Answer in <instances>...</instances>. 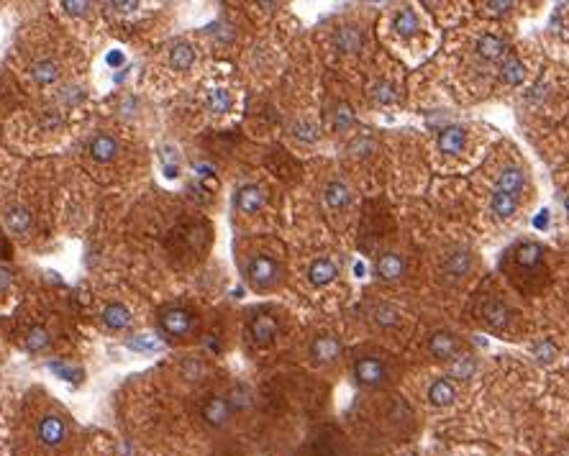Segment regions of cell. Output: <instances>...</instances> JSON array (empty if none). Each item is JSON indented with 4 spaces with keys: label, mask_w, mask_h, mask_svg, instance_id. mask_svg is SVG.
Returning a JSON list of instances; mask_svg holds the SVG:
<instances>
[{
    "label": "cell",
    "mask_w": 569,
    "mask_h": 456,
    "mask_svg": "<svg viewBox=\"0 0 569 456\" xmlns=\"http://www.w3.org/2000/svg\"><path fill=\"white\" fill-rule=\"evenodd\" d=\"M33 436H36L41 448L56 451V448H62L64 443L70 441V423H67V418H62L59 413H44V416L36 420Z\"/></svg>",
    "instance_id": "cell-1"
},
{
    "label": "cell",
    "mask_w": 569,
    "mask_h": 456,
    "mask_svg": "<svg viewBox=\"0 0 569 456\" xmlns=\"http://www.w3.org/2000/svg\"><path fill=\"white\" fill-rule=\"evenodd\" d=\"M246 277H249V282H252L254 287L267 290V287H272V284L280 280V267H277V261L269 259V257H254V259L249 261V267H246Z\"/></svg>",
    "instance_id": "cell-2"
},
{
    "label": "cell",
    "mask_w": 569,
    "mask_h": 456,
    "mask_svg": "<svg viewBox=\"0 0 569 456\" xmlns=\"http://www.w3.org/2000/svg\"><path fill=\"white\" fill-rule=\"evenodd\" d=\"M192 323H195L192 321V313L185 310V307H167L165 313L159 315V326H162V330L172 338L188 336L190 330H192Z\"/></svg>",
    "instance_id": "cell-3"
},
{
    "label": "cell",
    "mask_w": 569,
    "mask_h": 456,
    "mask_svg": "<svg viewBox=\"0 0 569 456\" xmlns=\"http://www.w3.org/2000/svg\"><path fill=\"white\" fill-rule=\"evenodd\" d=\"M354 377L356 382L364 387H377L388 379V370H385V364L379 362V359H374V356H364V359H359V362L354 364Z\"/></svg>",
    "instance_id": "cell-4"
},
{
    "label": "cell",
    "mask_w": 569,
    "mask_h": 456,
    "mask_svg": "<svg viewBox=\"0 0 569 456\" xmlns=\"http://www.w3.org/2000/svg\"><path fill=\"white\" fill-rule=\"evenodd\" d=\"M231 405H229V397H211V400L203 405V418H206L208 425H213V428H223V425L229 423L231 418Z\"/></svg>",
    "instance_id": "cell-5"
},
{
    "label": "cell",
    "mask_w": 569,
    "mask_h": 456,
    "mask_svg": "<svg viewBox=\"0 0 569 456\" xmlns=\"http://www.w3.org/2000/svg\"><path fill=\"white\" fill-rule=\"evenodd\" d=\"M100 318H103V326L108 330H123L134 321V318H131V310H128L123 303H108V305L103 307Z\"/></svg>",
    "instance_id": "cell-6"
},
{
    "label": "cell",
    "mask_w": 569,
    "mask_h": 456,
    "mask_svg": "<svg viewBox=\"0 0 569 456\" xmlns=\"http://www.w3.org/2000/svg\"><path fill=\"white\" fill-rule=\"evenodd\" d=\"M249 333H252L257 347H267L277 336V321L272 315H257L252 321V326H249Z\"/></svg>",
    "instance_id": "cell-7"
},
{
    "label": "cell",
    "mask_w": 569,
    "mask_h": 456,
    "mask_svg": "<svg viewBox=\"0 0 569 456\" xmlns=\"http://www.w3.org/2000/svg\"><path fill=\"white\" fill-rule=\"evenodd\" d=\"M116 154H119V142L113 139L111 134H98L90 142V157L95 159V162H111V159H116Z\"/></svg>",
    "instance_id": "cell-8"
},
{
    "label": "cell",
    "mask_w": 569,
    "mask_h": 456,
    "mask_svg": "<svg viewBox=\"0 0 569 456\" xmlns=\"http://www.w3.org/2000/svg\"><path fill=\"white\" fill-rule=\"evenodd\" d=\"M339 354H341V344L333 336H318L316 341L310 344V356L321 364L333 362Z\"/></svg>",
    "instance_id": "cell-9"
},
{
    "label": "cell",
    "mask_w": 569,
    "mask_h": 456,
    "mask_svg": "<svg viewBox=\"0 0 569 456\" xmlns=\"http://www.w3.org/2000/svg\"><path fill=\"white\" fill-rule=\"evenodd\" d=\"M264 205V192L257 185H244L236 192V208L241 213H257Z\"/></svg>",
    "instance_id": "cell-10"
},
{
    "label": "cell",
    "mask_w": 569,
    "mask_h": 456,
    "mask_svg": "<svg viewBox=\"0 0 569 456\" xmlns=\"http://www.w3.org/2000/svg\"><path fill=\"white\" fill-rule=\"evenodd\" d=\"M464 142L466 134L462 126L443 128L441 134H439V151H443V154H459V151L464 149Z\"/></svg>",
    "instance_id": "cell-11"
},
{
    "label": "cell",
    "mask_w": 569,
    "mask_h": 456,
    "mask_svg": "<svg viewBox=\"0 0 569 456\" xmlns=\"http://www.w3.org/2000/svg\"><path fill=\"white\" fill-rule=\"evenodd\" d=\"M377 275L382 277V280H388V282L400 280V277L405 275L403 257H397V254H385V257H379V259H377Z\"/></svg>",
    "instance_id": "cell-12"
},
{
    "label": "cell",
    "mask_w": 569,
    "mask_h": 456,
    "mask_svg": "<svg viewBox=\"0 0 569 456\" xmlns=\"http://www.w3.org/2000/svg\"><path fill=\"white\" fill-rule=\"evenodd\" d=\"M523 182H526V177H523L521 169H518V167H508V169H503V174H500L498 190L510 197H518V192L523 190Z\"/></svg>",
    "instance_id": "cell-13"
},
{
    "label": "cell",
    "mask_w": 569,
    "mask_h": 456,
    "mask_svg": "<svg viewBox=\"0 0 569 456\" xmlns=\"http://www.w3.org/2000/svg\"><path fill=\"white\" fill-rule=\"evenodd\" d=\"M192 62H195V49L190 47V44L180 41V44H174V47L169 49V67H172V70L185 72L192 67Z\"/></svg>",
    "instance_id": "cell-14"
},
{
    "label": "cell",
    "mask_w": 569,
    "mask_h": 456,
    "mask_svg": "<svg viewBox=\"0 0 569 456\" xmlns=\"http://www.w3.org/2000/svg\"><path fill=\"white\" fill-rule=\"evenodd\" d=\"M31 75L39 85H52V82H56V79L62 77V67H59V62H54V59H41V62H36L31 67Z\"/></svg>",
    "instance_id": "cell-15"
},
{
    "label": "cell",
    "mask_w": 569,
    "mask_h": 456,
    "mask_svg": "<svg viewBox=\"0 0 569 456\" xmlns=\"http://www.w3.org/2000/svg\"><path fill=\"white\" fill-rule=\"evenodd\" d=\"M490 208L500 220H508V218H513V213L518 211V197H510L506 195V192L495 190L490 197Z\"/></svg>",
    "instance_id": "cell-16"
},
{
    "label": "cell",
    "mask_w": 569,
    "mask_h": 456,
    "mask_svg": "<svg viewBox=\"0 0 569 456\" xmlns=\"http://www.w3.org/2000/svg\"><path fill=\"white\" fill-rule=\"evenodd\" d=\"M454 397H457V393H454L451 382H446V379H436L434 385L428 387V400L434 402L436 408H446V405H451Z\"/></svg>",
    "instance_id": "cell-17"
},
{
    "label": "cell",
    "mask_w": 569,
    "mask_h": 456,
    "mask_svg": "<svg viewBox=\"0 0 569 456\" xmlns=\"http://www.w3.org/2000/svg\"><path fill=\"white\" fill-rule=\"evenodd\" d=\"M515 261H518L523 269H538V264L544 261V249H541L538 244L518 246V252H515Z\"/></svg>",
    "instance_id": "cell-18"
},
{
    "label": "cell",
    "mask_w": 569,
    "mask_h": 456,
    "mask_svg": "<svg viewBox=\"0 0 569 456\" xmlns=\"http://www.w3.org/2000/svg\"><path fill=\"white\" fill-rule=\"evenodd\" d=\"M336 275H339V272H336V267H333V264H331L328 259H318V261H313V264H310V269H308L310 282L318 284V287H321V284L333 282V280H336Z\"/></svg>",
    "instance_id": "cell-19"
},
{
    "label": "cell",
    "mask_w": 569,
    "mask_h": 456,
    "mask_svg": "<svg viewBox=\"0 0 569 456\" xmlns=\"http://www.w3.org/2000/svg\"><path fill=\"white\" fill-rule=\"evenodd\" d=\"M457 338L451 336V333H434L431 336V351H434V356H441V359H451V356L457 354Z\"/></svg>",
    "instance_id": "cell-20"
},
{
    "label": "cell",
    "mask_w": 569,
    "mask_h": 456,
    "mask_svg": "<svg viewBox=\"0 0 569 456\" xmlns=\"http://www.w3.org/2000/svg\"><path fill=\"white\" fill-rule=\"evenodd\" d=\"M6 226H8L13 234H26V231L31 228V213L26 211V208H21V205H13V208H8V213H6Z\"/></svg>",
    "instance_id": "cell-21"
},
{
    "label": "cell",
    "mask_w": 569,
    "mask_h": 456,
    "mask_svg": "<svg viewBox=\"0 0 569 456\" xmlns=\"http://www.w3.org/2000/svg\"><path fill=\"white\" fill-rule=\"evenodd\" d=\"M349 200H351V190L347 188V182H341V180L328 182V188H326V203L331 205V208H347Z\"/></svg>",
    "instance_id": "cell-22"
},
{
    "label": "cell",
    "mask_w": 569,
    "mask_h": 456,
    "mask_svg": "<svg viewBox=\"0 0 569 456\" xmlns=\"http://www.w3.org/2000/svg\"><path fill=\"white\" fill-rule=\"evenodd\" d=\"M443 269H446V275L451 277H464L469 275V269H472V254L466 252H454L446 259V264H443Z\"/></svg>",
    "instance_id": "cell-23"
},
{
    "label": "cell",
    "mask_w": 569,
    "mask_h": 456,
    "mask_svg": "<svg viewBox=\"0 0 569 456\" xmlns=\"http://www.w3.org/2000/svg\"><path fill=\"white\" fill-rule=\"evenodd\" d=\"M418 16H416V10L413 8H403V10H397V16H395V29H397V33L400 36H405V39H411L413 33L418 31Z\"/></svg>",
    "instance_id": "cell-24"
},
{
    "label": "cell",
    "mask_w": 569,
    "mask_h": 456,
    "mask_svg": "<svg viewBox=\"0 0 569 456\" xmlns=\"http://www.w3.org/2000/svg\"><path fill=\"white\" fill-rule=\"evenodd\" d=\"M483 315L492 328H503V326H508V307L503 305V303H498V300H490V303L483 307Z\"/></svg>",
    "instance_id": "cell-25"
},
{
    "label": "cell",
    "mask_w": 569,
    "mask_h": 456,
    "mask_svg": "<svg viewBox=\"0 0 569 456\" xmlns=\"http://www.w3.org/2000/svg\"><path fill=\"white\" fill-rule=\"evenodd\" d=\"M477 52H480V56H485V59H498V56H503V52H506V44H503L498 36L487 33V36H483V39L477 41Z\"/></svg>",
    "instance_id": "cell-26"
},
{
    "label": "cell",
    "mask_w": 569,
    "mask_h": 456,
    "mask_svg": "<svg viewBox=\"0 0 569 456\" xmlns=\"http://www.w3.org/2000/svg\"><path fill=\"white\" fill-rule=\"evenodd\" d=\"M231 95L226 87H213L211 93H208V108L213 110V113H229L231 110Z\"/></svg>",
    "instance_id": "cell-27"
},
{
    "label": "cell",
    "mask_w": 569,
    "mask_h": 456,
    "mask_svg": "<svg viewBox=\"0 0 569 456\" xmlns=\"http://www.w3.org/2000/svg\"><path fill=\"white\" fill-rule=\"evenodd\" d=\"M523 77H526V67H523L521 59H515V56H510L506 64H503V79H506L508 85H521Z\"/></svg>",
    "instance_id": "cell-28"
},
{
    "label": "cell",
    "mask_w": 569,
    "mask_h": 456,
    "mask_svg": "<svg viewBox=\"0 0 569 456\" xmlns=\"http://www.w3.org/2000/svg\"><path fill=\"white\" fill-rule=\"evenodd\" d=\"M336 44H339V49H344V52H354V49H359V44H362V31L354 29V26H347V29L339 31Z\"/></svg>",
    "instance_id": "cell-29"
},
{
    "label": "cell",
    "mask_w": 569,
    "mask_h": 456,
    "mask_svg": "<svg viewBox=\"0 0 569 456\" xmlns=\"http://www.w3.org/2000/svg\"><path fill=\"white\" fill-rule=\"evenodd\" d=\"M372 318H374V323L382 326V328H393V326H397V321H400V313L390 305H379V307H374Z\"/></svg>",
    "instance_id": "cell-30"
},
{
    "label": "cell",
    "mask_w": 569,
    "mask_h": 456,
    "mask_svg": "<svg viewBox=\"0 0 569 456\" xmlns=\"http://www.w3.org/2000/svg\"><path fill=\"white\" fill-rule=\"evenodd\" d=\"M26 347H29V351H33V354L44 351V349L49 347V333L44 328H33L31 333L26 336Z\"/></svg>",
    "instance_id": "cell-31"
},
{
    "label": "cell",
    "mask_w": 569,
    "mask_h": 456,
    "mask_svg": "<svg viewBox=\"0 0 569 456\" xmlns=\"http://www.w3.org/2000/svg\"><path fill=\"white\" fill-rule=\"evenodd\" d=\"M62 8H64V13H67V16L79 18V16H87V13H90L93 3H87V0H82V3H79V0H64Z\"/></svg>",
    "instance_id": "cell-32"
},
{
    "label": "cell",
    "mask_w": 569,
    "mask_h": 456,
    "mask_svg": "<svg viewBox=\"0 0 569 456\" xmlns=\"http://www.w3.org/2000/svg\"><path fill=\"white\" fill-rule=\"evenodd\" d=\"M128 347L136 349V351H157L159 349V341L154 336H136L128 341Z\"/></svg>",
    "instance_id": "cell-33"
},
{
    "label": "cell",
    "mask_w": 569,
    "mask_h": 456,
    "mask_svg": "<svg viewBox=\"0 0 569 456\" xmlns=\"http://www.w3.org/2000/svg\"><path fill=\"white\" fill-rule=\"evenodd\" d=\"M454 372H457L459 377H472L474 372V362L469 359V356H459L457 364H454Z\"/></svg>",
    "instance_id": "cell-34"
},
{
    "label": "cell",
    "mask_w": 569,
    "mask_h": 456,
    "mask_svg": "<svg viewBox=\"0 0 569 456\" xmlns=\"http://www.w3.org/2000/svg\"><path fill=\"white\" fill-rule=\"evenodd\" d=\"M295 134L301 136V139H305V142H316L318 139V131L313 123H298V126H295Z\"/></svg>",
    "instance_id": "cell-35"
},
{
    "label": "cell",
    "mask_w": 569,
    "mask_h": 456,
    "mask_svg": "<svg viewBox=\"0 0 569 456\" xmlns=\"http://www.w3.org/2000/svg\"><path fill=\"white\" fill-rule=\"evenodd\" d=\"M10 284H13V272H10L8 267H3V264H0V295H3V292H8Z\"/></svg>",
    "instance_id": "cell-36"
},
{
    "label": "cell",
    "mask_w": 569,
    "mask_h": 456,
    "mask_svg": "<svg viewBox=\"0 0 569 456\" xmlns=\"http://www.w3.org/2000/svg\"><path fill=\"white\" fill-rule=\"evenodd\" d=\"M374 98H377L379 102H393V100H395V93H393V87L379 85L377 90H374Z\"/></svg>",
    "instance_id": "cell-37"
},
{
    "label": "cell",
    "mask_w": 569,
    "mask_h": 456,
    "mask_svg": "<svg viewBox=\"0 0 569 456\" xmlns=\"http://www.w3.org/2000/svg\"><path fill=\"white\" fill-rule=\"evenodd\" d=\"M554 354H556V349H554V344H549V341H546V344H541V347L536 349V356L541 359V362H549Z\"/></svg>",
    "instance_id": "cell-38"
},
{
    "label": "cell",
    "mask_w": 569,
    "mask_h": 456,
    "mask_svg": "<svg viewBox=\"0 0 569 456\" xmlns=\"http://www.w3.org/2000/svg\"><path fill=\"white\" fill-rule=\"evenodd\" d=\"M111 8H116L119 13H131L139 8V3H111Z\"/></svg>",
    "instance_id": "cell-39"
},
{
    "label": "cell",
    "mask_w": 569,
    "mask_h": 456,
    "mask_svg": "<svg viewBox=\"0 0 569 456\" xmlns=\"http://www.w3.org/2000/svg\"><path fill=\"white\" fill-rule=\"evenodd\" d=\"M487 8H490L492 13H506L508 8H513V3H510V0H506V3H487Z\"/></svg>",
    "instance_id": "cell-40"
},
{
    "label": "cell",
    "mask_w": 569,
    "mask_h": 456,
    "mask_svg": "<svg viewBox=\"0 0 569 456\" xmlns=\"http://www.w3.org/2000/svg\"><path fill=\"white\" fill-rule=\"evenodd\" d=\"M533 223H536V228H544L546 223H549V213L544 211V213H541V215H538L536 220H533Z\"/></svg>",
    "instance_id": "cell-41"
},
{
    "label": "cell",
    "mask_w": 569,
    "mask_h": 456,
    "mask_svg": "<svg viewBox=\"0 0 569 456\" xmlns=\"http://www.w3.org/2000/svg\"><path fill=\"white\" fill-rule=\"evenodd\" d=\"M564 205H567V211H569V200H567V203H564Z\"/></svg>",
    "instance_id": "cell-42"
}]
</instances>
